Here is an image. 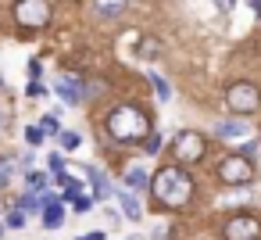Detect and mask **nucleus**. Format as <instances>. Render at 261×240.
<instances>
[{
  "mask_svg": "<svg viewBox=\"0 0 261 240\" xmlns=\"http://www.w3.org/2000/svg\"><path fill=\"white\" fill-rule=\"evenodd\" d=\"M79 240H104V233L97 229V233H86V236H79Z\"/></svg>",
  "mask_w": 261,
  "mask_h": 240,
  "instance_id": "28",
  "label": "nucleus"
},
{
  "mask_svg": "<svg viewBox=\"0 0 261 240\" xmlns=\"http://www.w3.org/2000/svg\"><path fill=\"white\" fill-rule=\"evenodd\" d=\"M125 240H143V236H125Z\"/></svg>",
  "mask_w": 261,
  "mask_h": 240,
  "instance_id": "29",
  "label": "nucleus"
},
{
  "mask_svg": "<svg viewBox=\"0 0 261 240\" xmlns=\"http://www.w3.org/2000/svg\"><path fill=\"white\" fill-rule=\"evenodd\" d=\"M115 197H118V204H122L125 219H133V222H140V219H143V208H140V201H136L129 190H115Z\"/></svg>",
  "mask_w": 261,
  "mask_h": 240,
  "instance_id": "11",
  "label": "nucleus"
},
{
  "mask_svg": "<svg viewBox=\"0 0 261 240\" xmlns=\"http://www.w3.org/2000/svg\"><path fill=\"white\" fill-rule=\"evenodd\" d=\"M72 204H75V211H86V208H90V197H75Z\"/></svg>",
  "mask_w": 261,
  "mask_h": 240,
  "instance_id": "27",
  "label": "nucleus"
},
{
  "mask_svg": "<svg viewBox=\"0 0 261 240\" xmlns=\"http://www.w3.org/2000/svg\"><path fill=\"white\" fill-rule=\"evenodd\" d=\"M150 83H154V90H158V97H161V101H168V97H172V90H168V83H165V79H161L158 72H150Z\"/></svg>",
  "mask_w": 261,
  "mask_h": 240,
  "instance_id": "16",
  "label": "nucleus"
},
{
  "mask_svg": "<svg viewBox=\"0 0 261 240\" xmlns=\"http://www.w3.org/2000/svg\"><path fill=\"white\" fill-rule=\"evenodd\" d=\"M125 8H129V0H93V15H97V18H104V22H111V18L125 15Z\"/></svg>",
  "mask_w": 261,
  "mask_h": 240,
  "instance_id": "9",
  "label": "nucleus"
},
{
  "mask_svg": "<svg viewBox=\"0 0 261 240\" xmlns=\"http://www.w3.org/2000/svg\"><path fill=\"white\" fill-rule=\"evenodd\" d=\"M54 90H58V97L65 104H83L86 101V86H83L79 76H58L54 79Z\"/></svg>",
  "mask_w": 261,
  "mask_h": 240,
  "instance_id": "8",
  "label": "nucleus"
},
{
  "mask_svg": "<svg viewBox=\"0 0 261 240\" xmlns=\"http://www.w3.org/2000/svg\"><path fill=\"white\" fill-rule=\"evenodd\" d=\"M25 140H29L33 147H36V143H43V129H40V126H29V129H25Z\"/></svg>",
  "mask_w": 261,
  "mask_h": 240,
  "instance_id": "22",
  "label": "nucleus"
},
{
  "mask_svg": "<svg viewBox=\"0 0 261 240\" xmlns=\"http://www.w3.org/2000/svg\"><path fill=\"white\" fill-rule=\"evenodd\" d=\"M218 179L229 183V186H247V183H254V165H250V158H247V154H225V158L218 161Z\"/></svg>",
  "mask_w": 261,
  "mask_h": 240,
  "instance_id": "5",
  "label": "nucleus"
},
{
  "mask_svg": "<svg viewBox=\"0 0 261 240\" xmlns=\"http://www.w3.org/2000/svg\"><path fill=\"white\" fill-rule=\"evenodd\" d=\"M172 154L179 165H197L204 154H207V136L197 133V129H182L175 140H172Z\"/></svg>",
  "mask_w": 261,
  "mask_h": 240,
  "instance_id": "4",
  "label": "nucleus"
},
{
  "mask_svg": "<svg viewBox=\"0 0 261 240\" xmlns=\"http://www.w3.org/2000/svg\"><path fill=\"white\" fill-rule=\"evenodd\" d=\"M0 236H4V226H0Z\"/></svg>",
  "mask_w": 261,
  "mask_h": 240,
  "instance_id": "31",
  "label": "nucleus"
},
{
  "mask_svg": "<svg viewBox=\"0 0 261 240\" xmlns=\"http://www.w3.org/2000/svg\"><path fill=\"white\" fill-rule=\"evenodd\" d=\"M15 22L25 29H43L50 22V4L47 0H15Z\"/></svg>",
  "mask_w": 261,
  "mask_h": 240,
  "instance_id": "6",
  "label": "nucleus"
},
{
  "mask_svg": "<svg viewBox=\"0 0 261 240\" xmlns=\"http://www.w3.org/2000/svg\"><path fill=\"white\" fill-rule=\"evenodd\" d=\"M61 222H65V208H61L58 201L43 197V226H47V229H58Z\"/></svg>",
  "mask_w": 261,
  "mask_h": 240,
  "instance_id": "12",
  "label": "nucleus"
},
{
  "mask_svg": "<svg viewBox=\"0 0 261 240\" xmlns=\"http://www.w3.org/2000/svg\"><path fill=\"white\" fill-rule=\"evenodd\" d=\"M225 108H229L236 118H243V115H254V111L261 108V90H257L254 83L240 79V83H232V86L225 90Z\"/></svg>",
  "mask_w": 261,
  "mask_h": 240,
  "instance_id": "3",
  "label": "nucleus"
},
{
  "mask_svg": "<svg viewBox=\"0 0 261 240\" xmlns=\"http://www.w3.org/2000/svg\"><path fill=\"white\" fill-rule=\"evenodd\" d=\"M61 4H75V0H61Z\"/></svg>",
  "mask_w": 261,
  "mask_h": 240,
  "instance_id": "30",
  "label": "nucleus"
},
{
  "mask_svg": "<svg viewBox=\"0 0 261 240\" xmlns=\"http://www.w3.org/2000/svg\"><path fill=\"white\" fill-rule=\"evenodd\" d=\"M22 208H25V211H36V208H40V194H25V197H22Z\"/></svg>",
  "mask_w": 261,
  "mask_h": 240,
  "instance_id": "24",
  "label": "nucleus"
},
{
  "mask_svg": "<svg viewBox=\"0 0 261 240\" xmlns=\"http://www.w3.org/2000/svg\"><path fill=\"white\" fill-rule=\"evenodd\" d=\"M136 54H140L143 61H154V58H161V43L147 36V40H140V47H136Z\"/></svg>",
  "mask_w": 261,
  "mask_h": 240,
  "instance_id": "15",
  "label": "nucleus"
},
{
  "mask_svg": "<svg viewBox=\"0 0 261 240\" xmlns=\"http://www.w3.org/2000/svg\"><path fill=\"white\" fill-rule=\"evenodd\" d=\"M108 133H111V140H118V143H143L147 133H150V118H147L143 108H136V104H118V108H111V115H108Z\"/></svg>",
  "mask_w": 261,
  "mask_h": 240,
  "instance_id": "2",
  "label": "nucleus"
},
{
  "mask_svg": "<svg viewBox=\"0 0 261 240\" xmlns=\"http://www.w3.org/2000/svg\"><path fill=\"white\" fill-rule=\"evenodd\" d=\"M0 86H4V79H0Z\"/></svg>",
  "mask_w": 261,
  "mask_h": 240,
  "instance_id": "32",
  "label": "nucleus"
},
{
  "mask_svg": "<svg viewBox=\"0 0 261 240\" xmlns=\"http://www.w3.org/2000/svg\"><path fill=\"white\" fill-rule=\"evenodd\" d=\"M50 172H58V176L65 172V158L61 154H50Z\"/></svg>",
  "mask_w": 261,
  "mask_h": 240,
  "instance_id": "25",
  "label": "nucleus"
},
{
  "mask_svg": "<svg viewBox=\"0 0 261 240\" xmlns=\"http://www.w3.org/2000/svg\"><path fill=\"white\" fill-rule=\"evenodd\" d=\"M150 194H154V201H158L161 208L175 211V208H186V204H190V197H193V179H190V172H186L182 165H165V169L154 172Z\"/></svg>",
  "mask_w": 261,
  "mask_h": 240,
  "instance_id": "1",
  "label": "nucleus"
},
{
  "mask_svg": "<svg viewBox=\"0 0 261 240\" xmlns=\"http://www.w3.org/2000/svg\"><path fill=\"white\" fill-rule=\"evenodd\" d=\"M43 190H47V176L43 172H33L29 176V194H43Z\"/></svg>",
  "mask_w": 261,
  "mask_h": 240,
  "instance_id": "17",
  "label": "nucleus"
},
{
  "mask_svg": "<svg viewBox=\"0 0 261 240\" xmlns=\"http://www.w3.org/2000/svg\"><path fill=\"white\" fill-rule=\"evenodd\" d=\"M8 226H11V229H22V226H25V215H22V208H15V211L8 215Z\"/></svg>",
  "mask_w": 261,
  "mask_h": 240,
  "instance_id": "23",
  "label": "nucleus"
},
{
  "mask_svg": "<svg viewBox=\"0 0 261 240\" xmlns=\"http://www.w3.org/2000/svg\"><path fill=\"white\" fill-rule=\"evenodd\" d=\"M8 179H11V161H8V158H0V190L8 186Z\"/></svg>",
  "mask_w": 261,
  "mask_h": 240,
  "instance_id": "21",
  "label": "nucleus"
},
{
  "mask_svg": "<svg viewBox=\"0 0 261 240\" xmlns=\"http://www.w3.org/2000/svg\"><path fill=\"white\" fill-rule=\"evenodd\" d=\"M125 186H129V194H140V190L150 186V179H147V172H143L140 165H133V169L125 172Z\"/></svg>",
  "mask_w": 261,
  "mask_h": 240,
  "instance_id": "14",
  "label": "nucleus"
},
{
  "mask_svg": "<svg viewBox=\"0 0 261 240\" xmlns=\"http://www.w3.org/2000/svg\"><path fill=\"white\" fill-rule=\"evenodd\" d=\"M250 129L243 126V118H225V122H215V136H225V140H243Z\"/></svg>",
  "mask_w": 261,
  "mask_h": 240,
  "instance_id": "10",
  "label": "nucleus"
},
{
  "mask_svg": "<svg viewBox=\"0 0 261 240\" xmlns=\"http://www.w3.org/2000/svg\"><path fill=\"white\" fill-rule=\"evenodd\" d=\"M58 140H61V147H65V151H75V147L83 143V140H79V133H58Z\"/></svg>",
  "mask_w": 261,
  "mask_h": 240,
  "instance_id": "19",
  "label": "nucleus"
},
{
  "mask_svg": "<svg viewBox=\"0 0 261 240\" xmlns=\"http://www.w3.org/2000/svg\"><path fill=\"white\" fill-rule=\"evenodd\" d=\"M215 8H218V11H222V15H229V11H232V8H236V0H215Z\"/></svg>",
  "mask_w": 261,
  "mask_h": 240,
  "instance_id": "26",
  "label": "nucleus"
},
{
  "mask_svg": "<svg viewBox=\"0 0 261 240\" xmlns=\"http://www.w3.org/2000/svg\"><path fill=\"white\" fill-rule=\"evenodd\" d=\"M143 151H147V154H158V151H161V136H158V133H147V140H143Z\"/></svg>",
  "mask_w": 261,
  "mask_h": 240,
  "instance_id": "20",
  "label": "nucleus"
},
{
  "mask_svg": "<svg viewBox=\"0 0 261 240\" xmlns=\"http://www.w3.org/2000/svg\"><path fill=\"white\" fill-rule=\"evenodd\" d=\"M86 176L93 179V194H97V201H108L115 190H111V183H108V176L100 172V169H86Z\"/></svg>",
  "mask_w": 261,
  "mask_h": 240,
  "instance_id": "13",
  "label": "nucleus"
},
{
  "mask_svg": "<svg viewBox=\"0 0 261 240\" xmlns=\"http://www.w3.org/2000/svg\"><path fill=\"white\" fill-rule=\"evenodd\" d=\"M40 129H43V136H58L61 129H58V115H47L43 122H40Z\"/></svg>",
  "mask_w": 261,
  "mask_h": 240,
  "instance_id": "18",
  "label": "nucleus"
},
{
  "mask_svg": "<svg viewBox=\"0 0 261 240\" xmlns=\"http://www.w3.org/2000/svg\"><path fill=\"white\" fill-rule=\"evenodd\" d=\"M222 236L225 240H261V219L250 211H240L222 226Z\"/></svg>",
  "mask_w": 261,
  "mask_h": 240,
  "instance_id": "7",
  "label": "nucleus"
}]
</instances>
